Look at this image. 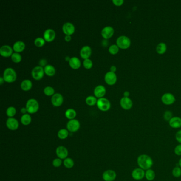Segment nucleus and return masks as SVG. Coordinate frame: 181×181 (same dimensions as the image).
<instances>
[{"label": "nucleus", "mask_w": 181, "mask_h": 181, "mask_svg": "<svg viewBox=\"0 0 181 181\" xmlns=\"http://www.w3.org/2000/svg\"><path fill=\"white\" fill-rule=\"evenodd\" d=\"M104 79L107 85L112 86L114 85L117 81V76L115 73L109 71L106 73Z\"/></svg>", "instance_id": "obj_9"}, {"label": "nucleus", "mask_w": 181, "mask_h": 181, "mask_svg": "<svg viewBox=\"0 0 181 181\" xmlns=\"http://www.w3.org/2000/svg\"><path fill=\"white\" fill-rule=\"evenodd\" d=\"M97 106L101 111H108L111 109V104L109 100L105 98H100L97 99Z\"/></svg>", "instance_id": "obj_4"}, {"label": "nucleus", "mask_w": 181, "mask_h": 181, "mask_svg": "<svg viewBox=\"0 0 181 181\" xmlns=\"http://www.w3.org/2000/svg\"><path fill=\"white\" fill-rule=\"evenodd\" d=\"M52 164H53L54 167H59L61 166V165L62 164V160H61L60 158H55L53 160Z\"/></svg>", "instance_id": "obj_42"}, {"label": "nucleus", "mask_w": 181, "mask_h": 181, "mask_svg": "<svg viewBox=\"0 0 181 181\" xmlns=\"http://www.w3.org/2000/svg\"><path fill=\"white\" fill-rule=\"evenodd\" d=\"M26 47V45L24 42L22 41H17L13 44V49L15 53H19L24 51Z\"/></svg>", "instance_id": "obj_23"}, {"label": "nucleus", "mask_w": 181, "mask_h": 181, "mask_svg": "<svg viewBox=\"0 0 181 181\" xmlns=\"http://www.w3.org/2000/svg\"><path fill=\"white\" fill-rule=\"evenodd\" d=\"M56 154L58 158H60L61 160H65L68 158V149L66 148L64 146H58L56 149Z\"/></svg>", "instance_id": "obj_14"}, {"label": "nucleus", "mask_w": 181, "mask_h": 181, "mask_svg": "<svg viewBox=\"0 0 181 181\" xmlns=\"http://www.w3.org/2000/svg\"><path fill=\"white\" fill-rule=\"evenodd\" d=\"M44 92L46 96H53L55 94V90L53 87L50 86H47L45 87L44 89Z\"/></svg>", "instance_id": "obj_34"}, {"label": "nucleus", "mask_w": 181, "mask_h": 181, "mask_svg": "<svg viewBox=\"0 0 181 181\" xmlns=\"http://www.w3.org/2000/svg\"><path fill=\"white\" fill-rule=\"evenodd\" d=\"M45 41L44 39L42 37H38L35 39L34 41V44L35 46L38 47H41L45 45Z\"/></svg>", "instance_id": "obj_36"}, {"label": "nucleus", "mask_w": 181, "mask_h": 181, "mask_svg": "<svg viewBox=\"0 0 181 181\" xmlns=\"http://www.w3.org/2000/svg\"><path fill=\"white\" fill-rule=\"evenodd\" d=\"M65 116L69 120H73L77 116V112L72 109H68L65 113Z\"/></svg>", "instance_id": "obj_29"}, {"label": "nucleus", "mask_w": 181, "mask_h": 181, "mask_svg": "<svg viewBox=\"0 0 181 181\" xmlns=\"http://www.w3.org/2000/svg\"><path fill=\"white\" fill-rule=\"evenodd\" d=\"M20 112H21V113L23 114V115H24V114H27V112H27V109H26V107H22V108L21 109Z\"/></svg>", "instance_id": "obj_47"}, {"label": "nucleus", "mask_w": 181, "mask_h": 181, "mask_svg": "<svg viewBox=\"0 0 181 181\" xmlns=\"http://www.w3.org/2000/svg\"><path fill=\"white\" fill-rule=\"evenodd\" d=\"M175 139L176 141L180 143L181 144V130L178 131L175 134Z\"/></svg>", "instance_id": "obj_44"}, {"label": "nucleus", "mask_w": 181, "mask_h": 181, "mask_svg": "<svg viewBox=\"0 0 181 181\" xmlns=\"http://www.w3.org/2000/svg\"><path fill=\"white\" fill-rule=\"evenodd\" d=\"M167 50V46L166 44L164 43H160L158 44L156 47V51L157 53L160 54H164Z\"/></svg>", "instance_id": "obj_31"}, {"label": "nucleus", "mask_w": 181, "mask_h": 181, "mask_svg": "<svg viewBox=\"0 0 181 181\" xmlns=\"http://www.w3.org/2000/svg\"><path fill=\"white\" fill-rule=\"evenodd\" d=\"M69 63L70 67L74 70H77L81 66V61L77 57L71 58Z\"/></svg>", "instance_id": "obj_24"}, {"label": "nucleus", "mask_w": 181, "mask_h": 181, "mask_svg": "<svg viewBox=\"0 0 181 181\" xmlns=\"http://www.w3.org/2000/svg\"><path fill=\"white\" fill-rule=\"evenodd\" d=\"M39 64H40L41 66V67H43V66H46V64H47V61H46L45 60H44V59H42V60L40 61V62H39Z\"/></svg>", "instance_id": "obj_46"}, {"label": "nucleus", "mask_w": 181, "mask_h": 181, "mask_svg": "<svg viewBox=\"0 0 181 181\" xmlns=\"http://www.w3.org/2000/svg\"><path fill=\"white\" fill-rule=\"evenodd\" d=\"M114 30L113 27L106 26L101 30V36L105 39H109L113 36Z\"/></svg>", "instance_id": "obj_18"}, {"label": "nucleus", "mask_w": 181, "mask_h": 181, "mask_svg": "<svg viewBox=\"0 0 181 181\" xmlns=\"http://www.w3.org/2000/svg\"><path fill=\"white\" fill-rule=\"evenodd\" d=\"M69 131L67 129H62L58 131V138L62 140H64L68 138L69 136Z\"/></svg>", "instance_id": "obj_30"}, {"label": "nucleus", "mask_w": 181, "mask_h": 181, "mask_svg": "<svg viewBox=\"0 0 181 181\" xmlns=\"http://www.w3.org/2000/svg\"><path fill=\"white\" fill-rule=\"evenodd\" d=\"M169 125L173 129H179L181 128V118L179 117H173L169 121Z\"/></svg>", "instance_id": "obj_22"}, {"label": "nucleus", "mask_w": 181, "mask_h": 181, "mask_svg": "<svg viewBox=\"0 0 181 181\" xmlns=\"http://www.w3.org/2000/svg\"><path fill=\"white\" fill-rule=\"evenodd\" d=\"M80 128V123L79 121L73 119L68 122L66 124L67 130L71 132H77L79 130Z\"/></svg>", "instance_id": "obj_7"}, {"label": "nucleus", "mask_w": 181, "mask_h": 181, "mask_svg": "<svg viewBox=\"0 0 181 181\" xmlns=\"http://www.w3.org/2000/svg\"><path fill=\"white\" fill-rule=\"evenodd\" d=\"M106 89L105 87L102 86V85H99L97 86L95 88L94 93L95 96L97 98H103L106 94Z\"/></svg>", "instance_id": "obj_21"}, {"label": "nucleus", "mask_w": 181, "mask_h": 181, "mask_svg": "<svg viewBox=\"0 0 181 181\" xmlns=\"http://www.w3.org/2000/svg\"><path fill=\"white\" fill-rule=\"evenodd\" d=\"M164 119L166 121L169 122L171 119L173 117V114L169 111H166L164 114Z\"/></svg>", "instance_id": "obj_41"}, {"label": "nucleus", "mask_w": 181, "mask_h": 181, "mask_svg": "<svg viewBox=\"0 0 181 181\" xmlns=\"http://www.w3.org/2000/svg\"><path fill=\"white\" fill-rule=\"evenodd\" d=\"M11 58L12 61L16 63H20L22 60L21 55L18 53H13Z\"/></svg>", "instance_id": "obj_37"}, {"label": "nucleus", "mask_w": 181, "mask_h": 181, "mask_svg": "<svg viewBox=\"0 0 181 181\" xmlns=\"http://www.w3.org/2000/svg\"><path fill=\"white\" fill-rule=\"evenodd\" d=\"M7 128L11 131L17 130L19 126V123L17 119L13 117H9L6 122Z\"/></svg>", "instance_id": "obj_10"}, {"label": "nucleus", "mask_w": 181, "mask_h": 181, "mask_svg": "<svg viewBox=\"0 0 181 181\" xmlns=\"http://www.w3.org/2000/svg\"><path fill=\"white\" fill-rule=\"evenodd\" d=\"M63 96L59 93H56L51 98V103L55 107L61 106L63 104Z\"/></svg>", "instance_id": "obj_11"}, {"label": "nucleus", "mask_w": 181, "mask_h": 181, "mask_svg": "<svg viewBox=\"0 0 181 181\" xmlns=\"http://www.w3.org/2000/svg\"><path fill=\"white\" fill-rule=\"evenodd\" d=\"M176 99L174 95L171 93H166L162 97V101L163 104L169 105L173 104Z\"/></svg>", "instance_id": "obj_15"}, {"label": "nucleus", "mask_w": 181, "mask_h": 181, "mask_svg": "<svg viewBox=\"0 0 181 181\" xmlns=\"http://www.w3.org/2000/svg\"><path fill=\"white\" fill-rule=\"evenodd\" d=\"M62 31L65 35L71 36L75 32V26L71 22H66L62 26Z\"/></svg>", "instance_id": "obj_13"}, {"label": "nucleus", "mask_w": 181, "mask_h": 181, "mask_svg": "<svg viewBox=\"0 0 181 181\" xmlns=\"http://www.w3.org/2000/svg\"><path fill=\"white\" fill-rule=\"evenodd\" d=\"M3 77L5 82L12 83L15 82L17 79V73L12 68H7L4 70Z\"/></svg>", "instance_id": "obj_2"}, {"label": "nucleus", "mask_w": 181, "mask_h": 181, "mask_svg": "<svg viewBox=\"0 0 181 181\" xmlns=\"http://www.w3.org/2000/svg\"><path fill=\"white\" fill-rule=\"evenodd\" d=\"M112 2L113 3L114 5L117 6V7H120L123 4L124 1L123 0H113Z\"/></svg>", "instance_id": "obj_45"}, {"label": "nucleus", "mask_w": 181, "mask_h": 181, "mask_svg": "<svg viewBox=\"0 0 181 181\" xmlns=\"http://www.w3.org/2000/svg\"><path fill=\"white\" fill-rule=\"evenodd\" d=\"M172 175L176 178L181 176V168L179 166L175 167L172 170Z\"/></svg>", "instance_id": "obj_38"}, {"label": "nucleus", "mask_w": 181, "mask_h": 181, "mask_svg": "<svg viewBox=\"0 0 181 181\" xmlns=\"http://www.w3.org/2000/svg\"><path fill=\"white\" fill-rule=\"evenodd\" d=\"M20 121L24 126H28L32 122V117L29 114H25L22 115Z\"/></svg>", "instance_id": "obj_27"}, {"label": "nucleus", "mask_w": 181, "mask_h": 181, "mask_svg": "<svg viewBox=\"0 0 181 181\" xmlns=\"http://www.w3.org/2000/svg\"><path fill=\"white\" fill-rule=\"evenodd\" d=\"M4 82V80L3 77H0V85H2Z\"/></svg>", "instance_id": "obj_51"}, {"label": "nucleus", "mask_w": 181, "mask_h": 181, "mask_svg": "<svg viewBox=\"0 0 181 181\" xmlns=\"http://www.w3.org/2000/svg\"><path fill=\"white\" fill-rule=\"evenodd\" d=\"M116 172L112 170L109 169L104 171L102 175V177L105 181H114L116 178Z\"/></svg>", "instance_id": "obj_12"}, {"label": "nucleus", "mask_w": 181, "mask_h": 181, "mask_svg": "<svg viewBox=\"0 0 181 181\" xmlns=\"http://www.w3.org/2000/svg\"><path fill=\"white\" fill-rule=\"evenodd\" d=\"M109 53L112 55H115L119 52V47L117 45H112L109 47Z\"/></svg>", "instance_id": "obj_39"}, {"label": "nucleus", "mask_w": 181, "mask_h": 181, "mask_svg": "<svg viewBox=\"0 0 181 181\" xmlns=\"http://www.w3.org/2000/svg\"><path fill=\"white\" fill-rule=\"evenodd\" d=\"M63 164L64 166L68 169L72 168L75 165V162L71 158H66L65 160H64L63 161Z\"/></svg>", "instance_id": "obj_32"}, {"label": "nucleus", "mask_w": 181, "mask_h": 181, "mask_svg": "<svg viewBox=\"0 0 181 181\" xmlns=\"http://www.w3.org/2000/svg\"><path fill=\"white\" fill-rule=\"evenodd\" d=\"M92 48L89 46H85L82 47L80 52V56L81 58L86 60L89 58L92 55Z\"/></svg>", "instance_id": "obj_20"}, {"label": "nucleus", "mask_w": 181, "mask_h": 181, "mask_svg": "<svg viewBox=\"0 0 181 181\" xmlns=\"http://www.w3.org/2000/svg\"><path fill=\"white\" fill-rule=\"evenodd\" d=\"M26 108L29 114L36 113L39 108L38 102L34 98L29 99L26 104Z\"/></svg>", "instance_id": "obj_3"}, {"label": "nucleus", "mask_w": 181, "mask_h": 181, "mask_svg": "<svg viewBox=\"0 0 181 181\" xmlns=\"http://www.w3.org/2000/svg\"><path fill=\"white\" fill-rule=\"evenodd\" d=\"M97 99L96 97L92 96H89L87 97L86 99V104L89 105V106H94L95 105L97 104Z\"/></svg>", "instance_id": "obj_33"}, {"label": "nucleus", "mask_w": 181, "mask_h": 181, "mask_svg": "<svg viewBox=\"0 0 181 181\" xmlns=\"http://www.w3.org/2000/svg\"><path fill=\"white\" fill-rule=\"evenodd\" d=\"M130 96V92H128V91H126V92H124V97H129V96Z\"/></svg>", "instance_id": "obj_50"}, {"label": "nucleus", "mask_w": 181, "mask_h": 181, "mask_svg": "<svg viewBox=\"0 0 181 181\" xmlns=\"http://www.w3.org/2000/svg\"><path fill=\"white\" fill-rule=\"evenodd\" d=\"M120 105L124 109L129 110L132 107L133 103L130 98L123 97L120 100Z\"/></svg>", "instance_id": "obj_16"}, {"label": "nucleus", "mask_w": 181, "mask_h": 181, "mask_svg": "<svg viewBox=\"0 0 181 181\" xmlns=\"http://www.w3.org/2000/svg\"><path fill=\"white\" fill-rule=\"evenodd\" d=\"M83 65L85 69H90L93 66V63L91 60H90L89 58H88L84 60L83 62Z\"/></svg>", "instance_id": "obj_40"}, {"label": "nucleus", "mask_w": 181, "mask_h": 181, "mask_svg": "<svg viewBox=\"0 0 181 181\" xmlns=\"http://www.w3.org/2000/svg\"><path fill=\"white\" fill-rule=\"evenodd\" d=\"M116 45L121 49H127L131 45V40L128 37L121 36L118 37L116 40Z\"/></svg>", "instance_id": "obj_5"}, {"label": "nucleus", "mask_w": 181, "mask_h": 181, "mask_svg": "<svg viewBox=\"0 0 181 181\" xmlns=\"http://www.w3.org/2000/svg\"><path fill=\"white\" fill-rule=\"evenodd\" d=\"M44 74H45L44 69L41 66H37L32 70V77L35 80H41L44 77Z\"/></svg>", "instance_id": "obj_6"}, {"label": "nucleus", "mask_w": 181, "mask_h": 181, "mask_svg": "<svg viewBox=\"0 0 181 181\" xmlns=\"http://www.w3.org/2000/svg\"><path fill=\"white\" fill-rule=\"evenodd\" d=\"M44 72L45 74L49 77H53L55 75L56 70L55 68L53 66L51 65H46L44 68Z\"/></svg>", "instance_id": "obj_26"}, {"label": "nucleus", "mask_w": 181, "mask_h": 181, "mask_svg": "<svg viewBox=\"0 0 181 181\" xmlns=\"http://www.w3.org/2000/svg\"><path fill=\"white\" fill-rule=\"evenodd\" d=\"M55 32L52 29H47L44 33V39L47 42L53 41L55 38Z\"/></svg>", "instance_id": "obj_17"}, {"label": "nucleus", "mask_w": 181, "mask_h": 181, "mask_svg": "<svg viewBox=\"0 0 181 181\" xmlns=\"http://www.w3.org/2000/svg\"><path fill=\"white\" fill-rule=\"evenodd\" d=\"M174 153L175 154L178 156H181V144L177 145L176 147L174 148Z\"/></svg>", "instance_id": "obj_43"}, {"label": "nucleus", "mask_w": 181, "mask_h": 181, "mask_svg": "<svg viewBox=\"0 0 181 181\" xmlns=\"http://www.w3.org/2000/svg\"><path fill=\"white\" fill-rule=\"evenodd\" d=\"M116 67L114 65L112 66L110 68V71H111L112 72L115 73L116 72Z\"/></svg>", "instance_id": "obj_48"}, {"label": "nucleus", "mask_w": 181, "mask_h": 181, "mask_svg": "<svg viewBox=\"0 0 181 181\" xmlns=\"http://www.w3.org/2000/svg\"><path fill=\"white\" fill-rule=\"evenodd\" d=\"M137 162L139 168L145 171L151 169L154 164L151 157L148 154H140L138 156Z\"/></svg>", "instance_id": "obj_1"}, {"label": "nucleus", "mask_w": 181, "mask_h": 181, "mask_svg": "<svg viewBox=\"0 0 181 181\" xmlns=\"http://www.w3.org/2000/svg\"><path fill=\"white\" fill-rule=\"evenodd\" d=\"M17 111L15 107L10 106L7 108L6 111V114L9 117H13L16 114Z\"/></svg>", "instance_id": "obj_35"}, {"label": "nucleus", "mask_w": 181, "mask_h": 181, "mask_svg": "<svg viewBox=\"0 0 181 181\" xmlns=\"http://www.w3.org/2000/svg\"><path fill=\"white\" fill-rule=\"evenodd\" d=\"M13 48L9 45H3L0 48V54L4 58L11 56L13 54Z\"/></svg>", "instance_id": "obj_19"}, {"label": "nucleus", "mask_w": 181, "mask_h": 181, "mask_svg": "<svg viewBox=\"0 0 181 181\" xmlns=\"http://www.w3.org/2000/svg\"><path fill=\"white\" fill-rule=\"evenodd\" d=\"M131 176L134 180L140 181L145 177V171L140 168H137L132 171Z\"/></svg>", "instance_id": "obj_8"}, {"label": "nucleus", "mask_w": 181, "mask_h": 181, "mask_svg": "<svg viewBox=\"0 0 181 181\" xmlns=\"http://www.w3.org/2000/svg\"><path fill=\"white\" fill-rule=\"evenodd\" d=\"M65 41L67 42L70 41L71 40V36H68V35H66L65 36Z\"/></svg>", "instance_id": "obj_49"}, {"label": "nucleus", "mask_w": 181, "mask_h": 181, "mask_svg": "<svg viewBox=\"0 0 181 181\" xmlns=\"http://www.w3.org/2000/svg\"><path fill=\"white\" fill-rule=\"evenodd\" d=\"M178 165H179V166L181 168V158L179 160V163H178Z\"/></svg>", "instance_id": "obj_52"}, {"label": "nucleus", "mask_w": 181, "mask_h": 181, "mask_svg": "<svg viewBox=\"0 0 181 181\" xmlns=\"http://www.w3.org/2000/svg\"><path fill=\"white\" fill-rule=\"evenodd\" d=\"M156 174L152 169H148L145 171V178L148 181H152L155 179Z\"/></svg>", "instance_id": "obj_28"}, {"label": "nucleus", "mask_w": 181, "mask_h": 181, "mask_svg": "<svg viewBox=\"0 0 181 181\" xmlns=\"http://www.w3.org/2000/svg\"><path fill=\"white\" fill-rule=\"evenodd\" d=\"M70 59H71V58H70L69 56H66V57L65 58V60H66V61H69V62Z\"/></svg>", "instance_id": "obj_53"}, {"label": "nucleus", "mask_w": 181, "mask_h": 181, "mask_svg": "<svg viewBox=\"0 0 181 181\" xmlns=\"http://www.w3.org/2000/svg\"><path fill=\"white\" fill-rule=\"evenodd\" d=\"M32 86H33V83L30 80L28 79H26V80H23L21 83L20 87L22 90L27 92L29 91L32 89Z\"/></svg>", "instance_id": "obj_25"}]
</instances>
